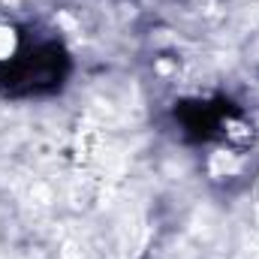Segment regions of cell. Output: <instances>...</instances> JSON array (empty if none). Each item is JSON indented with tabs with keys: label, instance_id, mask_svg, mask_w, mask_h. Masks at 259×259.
<instances>
[{
	"label": "cell",
	"instance_id": "cell-2",
	"mask_svg": "<svg viewBox=\"0 0 259 259\" xmlns=\"http://www.w3.org/2000/svg\"><path fill=\"white\" fill-rule=\"evenodd\" d=\"M232 115H235V106L223 97H217V100H187L175 109V121L190 142H211V139L223 136Z\"/></svg>",
	"mask_w": 259,
	"mask_h": 259
},
{
	"label": "cell",
	"instance_id": "cell-1",
	"mask_svg": "<svg viewBox=\"0 0 259 259\" xmlns=\"http://www.w3.org/2000/svg\"><path fill=\"white\" fill-rule=\"evenodd\" d=\"M69 52L55 36L15 33L9 55H0V94L12 100L52 97L66 84Z\"/></svg>",
	"mask_w": 259,
	"mask_h": 259
}]
</instances>
